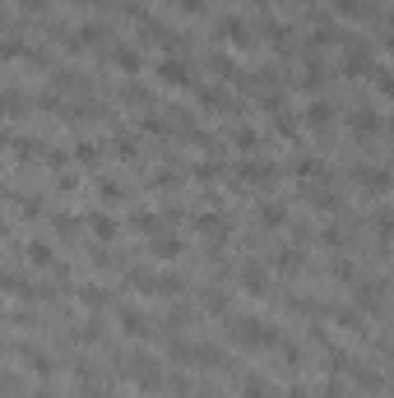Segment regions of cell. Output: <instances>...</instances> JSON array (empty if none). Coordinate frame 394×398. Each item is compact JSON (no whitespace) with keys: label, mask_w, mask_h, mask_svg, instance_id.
Wrapping results in <instances>:
<instances>
[{"label":"cell","mask_w":394,"mask_h":398,"mask_svg":"<svg viewBox=\"0 0 394 398\" xmlns=\"http://www.w3.org/2000/svg\"><path fill=\"white\" fill-rule=\"evenodd\" d=\"M89 227H93V236H98V241H116V218H112V213H93Z\"/></svg>","instance_id":"obj_9"},{"label":"cell","mask_w":394,"mask_h":398,"mask_svg":"<svg viewBox=\"0 0 394 398\" xmlns=\"http://www.w3.org/2000/svg\"><path fill=\"white\" fill-rule=\"evenodd\" d=\"M5 385H10V375H5V371H0V394H5Z\"/></svg>","instance_id":"obj_29"},{"label":"cell","mask_w":394,"mask_h":398,"mask_svg":"<svg viewBox=\"0 0 394 398\" xmlns=\"http://www.w3.org/2000/svg\"><path fill=\"white\" fill-rule=\"evenodd\" d=\"M75 5H98V0H75Z\"/></svg>","instance_id":"obj_30"},{"label":"cell","mask_w":394,"mask_h":398,"mask_svg":"<svg viewBox=\"0 0 394 398\" xmlns=\"http://www.w3.org/2000/svg\"><path fill=\"white\" fill-rule=\"evenodd\" d=\"M357 186H367L371 195H385L390 190V172L385 167H357Z\"/></svg>","instance_id":"obj_5"},{"label":"cell","mask_w":394,"mask_h":398,"mask_svg":"<svg viewBox=\"0 0 394 398\" xmlns=\"http://www.w3.org/2000/svg\"><path fill=\"white\" fill-rule=\"evenodd\" d=\"M116 65H121V70H139V65H144L139 46H130V42H125V46H116Z\"/></svg>","instance_id":"obj_16"},{"label":"cell","mask_w":394,"mask_h":398,"mask_svg":"<svg viewBox=\"0 0 394 398\" xmlns=\"http://www.w3.org/2000/svg\"><path fill=\"white\" fill-rule=\"evenodd\" d=\"M75 158H79V162H84V167H98L102 148H98V144H79V148H75Z\"/></svg>","instance_id":"obj_22"},{"label":"cell","mask_w":394,"mask_h":398,"mask_svg":"<svg viewBox=\"0 0 394 398\" xmlns=\"http://www.w3.org/2000/svg\"><path fill=\"white\" fill-rule=\"evenodd\" d=\"M260 222L265 227H283L288 222V204H260Z\"/></svg>","instance_id":"obj_12"},{"label":"cell","mask_w":394,"mask_h":398,"mask_svg":"<svg viewBox=\"0 0 394 398\" xmlns=\"http://www.w3.org/2000/svg\"><path fill=\"white\" fill-rule=\"evenodd\" d=\"M195 227L204 232V241H223V232H227V222L218 218V213H204V218H195Z\"/></svg>","instance_id":"obj_7"},{"label":"cell","mask_w":394,"mask_h":398,"mask_svg":"<svg viewBox=\"0 0 394 398\" xmlns=\"http://www.w3.org/2000/svg\"><path fill=\"white\" fill-rule=\"evenodd\" d=\"M348 125H352V134L371 139V134L385 130V116H381V111H367V107H362V111H352V116H348Z\"/></svg>","instance_id":"obj_3"},{"label":"cell","mask_w":394,"mask_h":398,"mask_svg":"<svg viewBox=\"0 0 394 398\" xmlns=\"http://www.w3.org/2000/svg\"><path fill=\"white\" fill-rule=\"evenodd\" d=\"M130 227H135V232H148V236H153V232H163V218H158V213H148V209H139L135 218H130Z\"/></svg>","instance_id":"obj_13"},{"label":"cell","mask_w":394,"mask_h":398,"mask_svg":"<svg viewBox=\"0 0 394 398\" xmlns=\"http://www.w3.org/2000/svg\"><path fill=\"white\" fill-rule=\"evenodd\" d=\"M0 111H5V116H23V111H28V98H23V93H0Z\"/></svg>","instance_id":"obj_18"},{"label":"cell","mask_w":394,"mask_h":398,"mask_svg":"<svg viewBox=\"0 0 394 398\" xmlns=\"http://www.w3.org/2000/svg\"><path fill=\"white\" fill-rule=\"evenodd\" d=\"M158 79H163V84H191V70L181 65V60H163V65H158Z\"/></svg>","instance_id":"obj_6"},{"label":"cell","mask_w":394,"mask_h":398,"mask_svg":"<svg viewBox=\"0 0 394 398\" xmlns=\"http://www.w3.org/2000/svg\"><path fill=\"white\" fill-rule=\"evenodd\" d=\"M28 366H33L37 380H51V375H56V361H51L46 352H37V347H28Z\"/></svg>","instance_id":"obj_10"},{"label":"cell","mask_w":394,"mask_h":398,"mask_svg":"<svg viewBox=\"0 0 394 398\" xmlns=\"http://www.w3.org/2000/svg\"><path fill=\"white\" fill-rule=\"evenodd\" d=\"M116 324H121V333H130V338H144L148 333V315L139 306H125L121 315H116Z\"/></svg>","instance_id":"obj_4"},{"label":"cell","mask_w":394,"mask_h":398,"mask_svg":"<svg viewBox=\"0 0 394 398\" xmlns=\"http://www.w3.org/2000/svg\"><path fill=\"white\" fill-rule=\"evenodd\" d=\"M56 186H61V190H75V186H79V176H75V172H61Z\"/></svg>","instance_id":"obj_24"},{"label":"cell","mask_w":394,"mask_h":398,"mask_svg":"<svg viewBox=\"0 0 394 398\" xmlns=\"http://www.w3.org/2000/svg\"><path fill=\"white\" fill-rule=\"evenodd\" d=\"M181 250H186V241H181L177 232H153L148 236V255H158V259H177Z\"/></svg>","instance_id":"obj_2"},{"label":"cell","mask_w":394,"mask_h":398,"mask_svg":"<svg viewBox=\"0 0 394 398\" xmlns=\"http://www.w3.org/2000/svg\"><path fill=\"white\" fill-rule=\"evenodd\" d=\"M329 121H334V107H329V102H311V107H306V125H311V130H325Z\"/></svg>","instance_id":"obj_8"},{"label":"cell","mask_w":394,"mask_h":398,"mask_svg":"<svg viewBox=\"0 0 394 398\" xmlns=\"http://www.w3.org/2000/svg\"><path fill=\"white\" fill-rule=\"evenodd\" d=\"M288 398H311V394H306V389H288Z\"/></svg>","instance_id":"obj_28"},{"label":"cell","mask_w":394,"mask_h":398,"mask_svg":"<svg viewBox=\"0 0 394 398\" xmlns=\"http://www.w3.org/2000/svg\"><path fill=\"white\" fill-rule=\"evenodd\" d=\"M28 259H33L37 269H51L56 264V250H51L46 241H28Z\"/></svg>","instance_id":"obj_11"},{"label":"cell","mask_w":394,"mask_h":398,"mask_svg":"<svg viewBox=\"0 0 394 398\" xmlns=\"http://www.w3.org/2000/svg\"><path fill=\"white\" fill-rule=\"evenodd\" d=\"M241 398H269V385H265V375H246V380H241Z\"/></svg>","instance_id":"obj_19"},{"label":"cell","mask_w":394,"mask_h":398,"mask_svg":"<svg viewBox=\"0 0 394 398\" xmlns=\"http://www.w3.org/2000/svg\"><path fill=\"white\" fill-rule=\"evenodd\" d=\"M79 301H84V306H107V288H98V283H84V288H79Z\"/></svg>","instance_id":"obj_20"},{"label":"cell","mask_w":394,"mask_h":398,"mask_svg":"<svg viewBox=\"0 0 394 398\" xmlns=\"http://www.w3.org/2000/svg\"><path fill=\"white\" fill-rule=\"evenodd\" d=\"M232 139H236V144H241V148H255V144H260V134H255V130H236Z\"/></svg>","instance_id":"obj_23"},{"label":"cell","mask_w":394,"mask_h":398,"mask_svg":"<svg viewBox=\"0 0 394 398\" xmlns=\"http://www.w3.org/2000/svg\"><path fill=\"white\" fill-rule=\"evenodd\" d=\"M320 398H343V389H338V385H329V389H325V394H320Z\"/></svg>","instance_id":"obj_26"},{"label":"cell","mask_w":394,"mask_h":398,"mask_svg":"<svg viewBox=\"0 0 394 398\" xmlns=\"http://www.w3.org/2000/svg\"><path fill=\"white\" fill-rule=\"evenodd\" d=\"M274 264H279L283 274H297V269H302V250H297V245H288V250L274 255Z\"/></svg>","instance_id":"obj_17"},{"label":"cell","mask_w":394,"mask_h":398,"mask_svg":"<svg viewBox=\"0 0 394 398\" xmlns=\"http://www.w3.org/2000/svg\"><path fill=\"white\" fill-rule=\"evenodd\" d=\"M130 380H135V389H158L163 385V361L153 352H135L130 357Z\"/></svg>","instance_id":"obj_1"},{"label":"cell","mask_w":394,"mask_h":398,"mask_svg":"<svg viewBox=\"0 0 394 398\" xmlns=\"http://www.w3.org/2000/svg\"><path fill=\"white\" fill-rule=\"evenodd\" d=\"M334 10L343 14V19H367L371 5H367V0H334Z\"/></svg>","instance_id":"obj_15"},{"label":"cell","mask_w":394,"mask_h":398,"mask_svg":"<svg viewBox=\"0 0 394 398\" xmlns=\"http://www.w3.org/2000/svg\"><path fill=\"white\" fill-rule=\"evenodd\" d=\"M79 398H107L102 389H93V380H84V389H79Z\"/></svg>","instance_id":"obj_25"},{"label":"cell","mask_w":394,"mask_h":398,"mask_svg":"<svg viewBox=\"0 0 394 398\" xmlns=\"http://www.w3.org/2000/svg\"><path fill=\"white\" fill-rule=\"evenodd\" d=\"M0 236H5V222H0Z\"/></svg>","instance_id":"obj_31"},{"label":"cell","mask_w":394,"mask_h":398,"mask_svg":"<svg viewBox=\"0 0 394 398\" xmlns=\"http://www.w3.org/2000/svg\"><path fill=\"white\" fill-rule=\"evenodd\" d=\"M204 306L214 310V315H227V292L214 288V292H204Z\"/></svg>","instance_id":"obj_21"},{"label":"cell","mask_w":394,"mask_h":398,"mask_svg":"<svg viewBox=\"0 0 394 398\" xmlns=\"http://www.w3.org/2000/svg\"><path fill=\"white\" fill-rule=\"evenodd\" d=\"M33 398H56V394H51L46 385H37V389H33Z\"/></svg>","instance_id":"obj_27"},{"label":"cell","mask_w":394,"mask_h":398,"mask_svg":"<svg viewBox=\"0 0 394 398\" xmlns=\"http://www.w3.org/2000/svg\"><path fill=\"white\" fill-rule=\"evenodd\" d=\"M241 283H246V292H255V297H260V292H269V278H265V269H260V264H250L246 274H241Z\"/></svg>","instance_id":"obj_14"}]
</instances>
